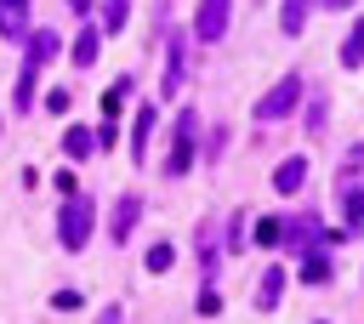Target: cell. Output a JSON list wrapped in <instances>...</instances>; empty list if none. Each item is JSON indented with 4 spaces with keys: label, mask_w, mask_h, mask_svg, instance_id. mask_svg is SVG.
<instances>
[{
    "label": "cell",
    "mask_w": 364,
    "mask_h": 324,
    "mask_svg": "<svg viewBox=\"0 0 364 324\" xmlns=\"http://www.w3.org/2000/svg\"><path fill=\"white\" fill-rule=\"evenodd\" d=\"M57 57V34L51 28H40L34 40H28V57H23V74H17V108H28L34 102V80H40V68Z\"/></svg>",
    "instance_id": "cell-1"
},
{
    "label": "cell",
    "mask_w": 364,
    "mask_h": 324,
    "mask_svg": "<svg viewBox=\"0 0 364 324\" xmlns=\"http://www.w3.org/2000/svg\"><path fill=\"white\" fill-rule=\"evenodd\" d=\"M193 136H199V114H188L182 108V119H176V142H171V176H188L193 171Z\"/></svg>",
    "instance_id": "cell-2"
},
{
    "label": "cell",
    "mask_w": 364,
    "mask_h": 324,
    "mask_svg": "<svg viewBox=\"0 0 364 324\" xmlns=\"http://www.w3.org/2000/svg\"><path fill=\"white\" fill-rule=\"evenodd\" d=\"M57 233H63V244H68V250H80V244L91 239V199H68V205H63Z\"/></svg>",
    "instance_id": "cell-3"
},
{
    "label": "cell",
    "mask_w": 364,
    "mask_h": 324,
    "mask_svg": "<svg viewBox=\"0 0 364 324\" xmlns=\"http://www.w3.org/2000/svg\"><path fill=\"white\" fill-rule=\"evenodd\" d=\"M296 97H301V80H296V74H284V80L256 102V119H284V114L296 108Z\"/></svg>",
    "instance_id": "cell-4"
},
{
    "label": "cell",
    "mask_w": 364,
    "mask_h": 324,
    "mask_svg": "<svg viewBox=\"0 0 364 324\" xmlns=\"http://www.w3.org/2000/svg\"><path fill=\"white\" fill-rule=\"evenodd\" d=\"M228 17H233V0H199V17H193L199 40H222L228 34Z\"/></svg>",
    "instance_id": "cell-5"
},
{
    "label": "cell",
    "mask_w": 364,
    "mask_h": 324,
    "mask_svg": "<svg viewBox=\"0 0 364 324\" xmlns=\"http://www.w3.org/2000/svg\"><path fill=\"white\" fill-rule=\"evenodd\" d=\"M182 68H188V51H182V40H171V51H165V74H159V91H165V97L182 91Z\"/></svg>",
    "instance_id": "cell-6"
},
{
    "label": "cell",
    "mask_w": 364,
    "mask_h": 324,
    "mask_svg": "<svg viewBox=\"0 0 364 324\" xmlns=\"http://www.w3.org/2000/svg\"><path fill=\"white\" fill-rule=\"evenodd\" d=\"M0 34L6 40H23L28 34V0H0Z\"/></svg>",
    "instance_id": "cell-7"
},
{
    "label": "cell",
    "mask_w": 364,
    "mask_h": 324,
    "mask_svg": "<svg viewBox=\"0 0 364 324\" xmlns=\"http://www.w3.org/2000/svg\"><path fill=\"white\" fill-rule=\"evenodd\" d=\"M279 296H284V267L273 261V267L262 273V284H256V307H262V313H273V307H279Z\"/></svg>",
    "instance_id": "cell-8"
},
{
    "label": "cell",
    "mask_w": 364,
    "mask_h": 324,
    "mask_svg": "<svg viewBox=\"0 0 364 324\" xmlns=\"http://www.w3.org/2000/svg\"><path fill=\"white\" fill-rule=\"evenodd\" d=\"M301 182H307V159H284V165L273 171V188H279V193H296Z\"/></svg>",
    "instance_id": "cell-9"
},
{
    "label": "cell",
    "mask_w": 364,
    "mask_h": 324,
    "mask_svg": "<svg viewBox=\"0 0 364 324\" xmlns=\"http://www.w3.org/2000/svg\"><path fill=\"white\" fill-rule=\"evenodd\" d=\"M136 210H142V205H136V193H125V199H119V210H114V239H119V244L131 239V222H136Z\"/></svg>",
    "instance_id": "cell-10"
},
{
    "label": "cell",
    "mask_w": 364,
    "mask_h": 324,
    "mask_svg": "<svg viewBox=\"0 0 364 324\" xmlns=\"http://www.w3.org/2000/svg\"><path fill=\"white\" fill-rule=\"evenodd\" d=\"M279 28H284V34H301V28H307V0H284Z\"/></svg>",
    "instance_id": "cell-11"
},
{
    "label": "cell",
    "mask_w": 364,
    "mask_h": 324,
    "mask_svg": "<svg viewBox=\"0 0 364 324\" xmlns=\"http://www.w3.org/2000/svg\"><path fill=\"white\" fill-rule=\"evenodd\" d=\"M148 131H154V108H136V125H131V153L142 159V148H148Z\"/></svg>",
    "instance_id": "cell-12"
},
{
    "label": "cell",
    "mask_w": 364,
    "mask_h": 324,
    "mask_svg": "<svg viewBox=\"0 0 364 324\" xmlns=\"http://www.w3.org/2000/svg\"><path fill=\"white\" fill-rule=\"evenodd\" d=\"M97 51H102V40H97L91 28H85V34L74 40V63H80V68H91V63H97Z\"/></svg>",
    "instance_id": "cell-13"
},
{
    "label": "cell",
    "mask_w": 364,
    "mask_h": 324,
    "mask_svg": "<svg viewBox=\"0 0 364 324\" xmlns=\"http://www.w3.org/2000/svg\"><path fill=\"white\" fill-rule=\"evenodd\" d=\"M341 63H347V68H358V63H364V23L341 40Z\"/></svg>",
    "instance_id": "cell-14"
},
{
    "label": "cell",
    "mask_w": 364,
    "mask_h": 324,
    "mask_svg": "<svg viewBox=\"0 0 364 324\" xmlns=\"http://www.w3.org/2000/svg\"><path fill=\"white\" fill-rule=\"evenodd\" d=\"M63 148H68V159H85V153H91V131H85V125H74V131L63 136Z\"/></svg>",
    "instance_id": "cell-15"
},
{
    "label": "cell",
    "mask_w": 364,
    "mask_h": 324,
    "mask_svg": "<svg viewBox=\"0 0 364 324\" xmlns=\"http://www.w3.org/2000/svg\"><path fill=\"white\" fill-rule=\"evenodd\" d=\"M301 279H307V284H318V279H330V261H324V256L313 250V256L301 261Z\"/></svg>",
    "instance_id": "cell-16"
},
{
    "label": "cell",
    "mask_w": 364,
    "mask_h": 324,
    "mask_svg": "<svg viewBox=\"0 0 364 324\" xmlns=\"http://www.w3.org/2000/svg\"><path fill=\"white\" fill-rule=\"evenodd\" d=\"M125 11H131V0H108L102 6V28H125Z\"/></svg>",
    "instance_id": "cell-17"
},
{
    "label": "cell",
    "mask_w": 364,
    "mask_h": 324,
    "mask_svg": "<svg viewBox=\"0 0 364 324\" xmlns=\"http://www.w3.org/2000/svg\"><path fill=\"white\" fill-rule=\"evenodd\" d=\"M171 261H176V250H171V244H154V250H148V273H165Z\"/></svg>",
    "instance_id": "cell-18"
},
{
    "label": "cell",
    "mask_w": 364,
    "mask_h": 324,
    "mask_svg": "<svg viewBox=\"0 0 364 324\" xmlns=\"http://www.w3.org/2000/svg\"><path fill=\"white\" fill-rule=\"evenodd\" d=\"M279 233H284V227H279L273 216H267V222H256V244H279Z\"/></svg>",
    "instance_id": "cell-19"
},
{
    "label": "cell",
    "mask_w": 364,
    "mask_h": 324,
    "mask_svg": "<svg viewBox=\"0 0 364 324\" xmlns=\"http://www.w3.org/2000/svg\"><path fill=\"white\" fill-rule=\"evenodd\" d=\"M51 307H57V313H74V307H80V296H74V290H57V296H51Z\"/></svg>",
    "instance_id": "cell-20"
},
{
    "label": "cell",
    "mask_w": 364,
    "mask_h": 324,
    "mask_svg": "<svg viewBox=\"0 0 364 324\" xmlns=\"http://www.w3.org/2000/svg\"><path fill=\"white\" fill-rule=\"evenodd\" d=\"M97 324H125V307H119V301H108V307L97 313Z\"/></svg>",
    "instance_id": "cell-21"
},
{
    "label": "cell",
    "mask_w": 364,
    "mask_h": 324,
    "mask_svg": "<svg viewBox=\"0 0 364 324\" xmlns=\"http://www.w3.org/2000/svg\"><path fill=\"white\" fill-rule=\"evenodd\" d=\"M119 102H125V85H114V91L102 97V114H119Z\"/></svg>",
    "instance_id": "cell-22"
},
{
    "label": "cell",
    "mask_w": 364,
    "mask_h": 324,
    "mask_svg": "<svg viewBox=\"0 0 364 324\" xmlns=\"http://www.w3.org/2000/svg\"><path fill=\"white\" fill-rule=\"evenodd\" d=\"M318 6H324V11H347L353 0H318Z\"/></svg>",
    "instance_id": "cell-23"
},
{
    "label": "cell",
    "mask_w": 364,
    "mask_h": 324,
    "mask_svg": "<svg viewBox=\"0 0 364 324\" xmlns=\"http://www.w3.org/2000/svg\"><path fill=\"white\" fill-rule=\"evenodd\" d=\"M68 6H91V0H68Z\"/></svg>",
    "instance_id": "cell-24"
}]
</instances>
